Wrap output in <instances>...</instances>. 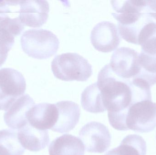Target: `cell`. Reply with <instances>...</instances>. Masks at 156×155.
Segmentation results:
<instances>
[{
  "label": "cell",
  "instance_id": "cell-11",
  "mask_svg": "<svg viewBox=\"0 0 156 155\" xmlns=\"http://www.w3.org/2000/svg\"><path fill=\"white\" fill-rule=\"evenodd\" d=\"M35 105L34 101L29 95L20 96L5 111L4 115L5 123L11 129L19 130L28 123L27 113Z\"/></svg>",
  "mask_w": 156,
  "mask_h": 155
},
{
  "label": "cell",
  "instance_id": "cell-17",
  "mask_svg": "<svg viewBox=\"0 0 156 155\" xmlns=\"http://www.w3.org/2000/svg\"><path fill=\"white\" fill-rule=\"evenodd\" d=\"M25 149L18 138V132L13 129L0 131V155H23Z\"/></svg>",
  "mask_w": 156,
  "mask_h": 155
},
{
  "label": "cell",
  "instance_id": "cell-10",
  "mask_svg": "<svg viewBox=\"0 0 156 155\" xmlns=\"http://www.w3.org/2000/svg\"><path fill=\"white\" fill-rule=\"evenodd\" d=\"M58 116L55 104L42 103L35 105L27 116V122L33 127L40 130L52 129L55 125Z\"/></svg>",
  "mask_w": 156,
  "mask_h": 155
},
{
  "label": "cell",
  "instance_id": "cell-15",
  "mask_svg": "<svg viewBox=\"0 0 156 155\" xmlns=\"http://www.w3.org/2000/svg\"><path fill=\"white\" fill-rule=\"evenodd\" d=\"M147 145L144 138L136 134L125 137L120 146L106 153L105 155H146Z\"/></svg>",
  "mask_w": 156,
  "mask_h": 155
},
{
  "label": "cell",
  "instance_id": "cell-5",
  "mask_svg": "<svg viewBox=\"0 0 156 155\" xmlns=\"http://www.w3.org/2000/svg\"><path fill=\"white\" fill-rule=\"evenodd\" d=\"M26 89L25 79L15 69H0V110L7 111Z\"/></svg>",
  "mask_w": 156,
  "mask_h": 155
},
{
  "label": "cell",
  "instance_id": "cell-9",
  "mask_svg": "<svg viewBox=\"0 0 156 155\" xmlns=\"http://www.w3.org/2000/svg\"><path fill=\"white\" fill-rule=\"evenodd\" d=\"M18 17L22 23L29 27H40L47 21L49 5L46 1H19Z\"/></svg>",
  "mask_w": 156,
  "mask_h": 155
},
{
  "label": "cell",
  "instance_id": "cell-16",
  "mask_svg": "<svg viewBox=\"0 0 156 155\" xmlns=\"http://www.w3.org/2000/svg\"><path fill=\"white\" fill-rule=\"evenodd\" d=\"M81 103L85 111L92 113H99L106 111L103 102L101 93L97 83L87 86L81 95Z\"/></svg>",
  "mask_w": 156,
  "mask_h": 155
},
{
  "label": "cell",
  "instance_id": "cell-1",
  "mask_svg": "<svg viewBox=\"0 0 156 155\" xmlns=\"http://www.w3.org/2000/svg\"><path fill=\"white\" fill-rule=\"evenodd\" d=\"M96 83L108 111L110 124L116 130L127 131L126 119L128 109L135 103L150 100V93L143 87L134 85L131 81H124L116 76L109 64L101 69Z\"/></svg>",
  "mask_w": 156,
  "mask_h": 155
},
{
  "label": "cell",
  "instance_id": "cell-13",
  "mask_svg": "<svg viewBox=\"0 0 156 155\" xmlns=\"http://www.w3.org/2000/svg\"><path fill=\"white\" fill-rule=\"evenodd\" d=\"M18 138L25 149L31 152L44 149L50 141L48 130H38L28 123L18 130Z\"/></svg>",
  "mask_w": 156,
  "mask_h": 155
},
{
  "label": "cell",
  "instance_id": "cell-3",
  "mask_svg": "<svg viewBox=\"0 0 156 155\" xmlns=\"http://www.w3.org/2000/svg\"><path fill=\"white\" fill-rule=\"evenodd\" d=\"M22 49L35 59H48L55 54L59 48L57 36L51 31L32 29L24 32L21 37Z\"/></svg>",
  "mask_w": 156,
  "mask_h": 155
},
{
  "label": "cell",
  "instance_id": "cell-21",
  "mask_svg": "<svg viewBox=\"0 0 156 155\" xmlns=\"http://www.w3.org/2000/svg\"><path fill=\"white\" fill-rule=\"evenodd\" d=\"M146 12L156 20V1H147Z\"/></svg>",
  "mask_w": 156,
  "mask_h": 155
},
{
  "label": "cell",
  "instance_id": "cell-18",
  "mask_svg": "<svg viewBox=\"0 0 156 155\" xmlns=\"http://www.w3.org/2000/svg\"><path fill=\"white\" fill-rule=\"evenodd\" d=\"M138 45L141 46V52L156 58V22L147 25L138 38Z\"/></svg>",
  "mask_w": 156,
  "mask_h": 155
},
{
  "label": "cell",
  "instance_id": "cell-14",
  "mask_svg": "<svg viewBox=\"0 0 156 155\" xmlns=\"http://www.w3.org/2000/svg\"><path fill=\"white\" fill-rule=\"evenodd\" d=\"M48 151L49 155H84L85 148L80 138L67 134L52 141Z\"/></svg>",
  "mask_w": 156,
  "mask_h": 155
},
{
  "label": "cell",
  "instance_id": "cell-19",
  "mask_svg": "<svg viewBox=\"0 0 156 155\" xmlns=\"http://www.w3.org/2000/svg\"><path fill=\"white\" fill-rule=\"evenodd\" d=\"M15 36L0 23V67L4 64L15 42Z\"/></svg>",
  "mask_w": 156,
  "mask_h": 155
},
{
  "label": "cell",
  "instance_id": "cell-12",
  "mask_svg": "<svg viewBox=\"0 0 156 155\" xmlns=\"http://www.w3.org/2000/svg\"><path fill=\"white\" fill-rule=\"evenodd\" d=\"M58 116L55 125L51 130L60 133H68L77 124L80 110L77 104L71 101H64L55 104Z\"/></svg>",
  "mask_w": 156,
  "mask_h": 155
},
{
  "label": "cell",
  "instance_id": "cell-4",
  "mask_svg": "<svg viewBox=\"0 0 156 155\" xmlns=\"http://www.w3.org/2000/svg\"><path fill=\"white\" fill-rule=\"evenodd\" d=\"M126 126L127 130L147 133L156 127V103L152 100H144L132 105L127 112Z\"/></svg>",
  "mask_w": 156,
  "mask_h": 155
},
{
  "label": "cell",
  "instance_id": "cell-2",
  "mask_svg": "<svg viewBox=\"0 0 156 155\" xmlns=\"http://www.w3.org/2000/svg\"><path fill=\"white\" fill-rule=\"evenodd\" d=\"M56 78L64 81L85 82L92 74V67L85 58L76 53L56 56L51 63Z\"/></svg>",
  "mask_w": 156,
  "mask_h": 155
},
{
  "label": "cell",
  "instance_id": "cell-20",
  "mask_svg": "<svg viewBox=\"0 0 156 155\" xmlns=\"http://www.w3.org/2000/svg\"><path fill=\"white\" fill-rule=\"evenodd\" d=\"M19 1H0V22L9 17V14L12 13L9 7L19 5Z\"/></svg>",
  "mask_w": 156,
  "mask_h": 155
},
{
  "label": "cell",
  "instance_id": "cell-8",
  "mask_svg": "<svg viewBox=\"0 0 156 155\" xmlns=\"http://www.w3.org/2000/svg\"><path fill=\"white\" fill-rule=\"evenodd\" d=\"M92 44L97 51L107 53L116 49L121 38L116 25L112 22L103 21L98 23L92 30Z\"/></svg>",
  "mask_w": 156,
  "mask_h": 155
},
{
  "label": "cell",
  "instance_id": "cell-6",
  "mask_svg": "<svg viewBox=\"0 0 156 155\" xmlns=\"http://www.w3.org/2000/svg\"><path fill=\"white\" fill-rule=\"evenodd\" d=\"M139 54L129 47L118 48L112 54L109 63L112 71L116 76L124 81H131L136 78L141 70Z\"/></svg>",
  "mask_w": 156,
  "mask_h": 155
},
{
  "label": "cell",
  "instance_id": "cell-7",
  "mask_svg": "<svg viewBox=\"0 0 156 155\" xmlns=\"http://www.w3.org/2000/svg\"><path fill=\"white\" fill-rule=\"evenodd\" d=\"M79 137L87 152L102 153L111 145V134L108 128L101 123H88L80 130Z\"/></svg>",
  "mask_w": 156,
  "mask_h": 155
}]
</instances>
